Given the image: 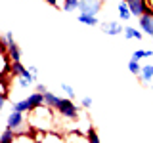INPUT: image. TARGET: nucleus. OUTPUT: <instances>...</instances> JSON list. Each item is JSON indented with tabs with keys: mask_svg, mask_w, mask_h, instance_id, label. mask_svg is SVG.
<instances>
[{
	"mask_svg": "<svg viewBox=\"0 0 153 143\" xmlns=\"http://www.w3.org/2000/svg\"><path fill=\"white\" fill-rule=\"evenodd\" d=\"M52 111L54 109L48 107V105L29 111V126L36 132H50L54 128V113Z\"/></svg>",
	"mask_w": 153,
	"mask_h": 143,
	"instance_id": "nucleus-1",
	"label": "nucleus"
},
{
	"mask_svg": "<svg viewBox=\"0 0 153 143\" xmlns=\"http://www.w3.org/2000/svg\"><path fill=\"white\" fill-rule=\"evenodd\" d=\"M56 111L63 118H67V120H79L80 118V111H79V107L71 101V97H61V101L56 107Z\"/></svg>",
	"mask_w": 153,
	"mask_h": 143,
	"instance_id": "nucleus-2",
	"label": "nucleus"
},
{
	"mask_svg": "<svg viewBox=\"0 0 153 143\" xmlns=\"http://www.w3.org/2000/svg\"><path fill=\"white\" fill-rule=\"evenodd\" d=\"M23 124H25V113H19V111H12V113H10L8 122H6L8 128L16 130L17 133H25L27 128L23 126Z\"/></svg>",
	"mask_w": 153,
	"mask_h": 143,
	"instance_id": "nucleus-3",
	"label": "nucleus"
},
{
	"mask_svg": "<svg viewBox=\"0 0 153 143\" xmlns=\"http://www.w3.org/2000/svg\"><path fill=\"white\" fill-rule=\"evenodd\" d=\"M102 4H103V0H80V13L96 15L102 10Z\"/></svg>",
	"mask_w": 153,
	"mask_h": 143,
	"instance_id": "nucleus-4",
	"label": "nucleus"
},
{
	"mask_svg": "<svg viewBox=\"0 0 153 143\" xmlns=\"http://www.w3.org/2000/svg\"><path fill=\"white\" fill-rule=\"evenodd\" d=\"M124 2L128 4V8H130L132 15H134V17H138V19H140L143 13L147 12V4H146V0H124Z\"/></svg>",
	"mask_w": 153,
	"mask_h": 143,
	"instance_id": "nucleus-5",
	"label": "nucleus"
},
{
	"mask_svg": "<svg viewBox=\"0 0 153 143\" xmlns=\"http://www.w3.org/2000/svg\"><path fill=\"white\" fill-rule=\"evenodd\" d=\"M102 31L109 36H117V35H121V32H124V29H123L121 23H117V21H105V23H102Z\"/></svg>",
	"mask_w": 153,
	"mask_h": 143,
	"instance_id": "nucleus-6",
	"label": "nucleus"
},
{
	"mask_svg": "<svg viewBox=\"0 0 153 143\" xmlns=\"http://www.w3.org/2000/svg\"><path fill=\"white\" fill-rule=\"evenodd\" d=\"M63 143H90V141H88V136H86V133L79 132V130H73L63 137Z\"/></svg>",
	"mask_w": 153,
	"mask_h": 143,
	"instance_id": "nucleus-7",
	"label": "nucleus"
},
{
	"mask_svg": "<svg viewBox=\"0 0 153 143\" xmlns=\"http://www.w3.org/2000/svg\"><path fill=\"white\" fill-rule=\"evenodd\" d=\"M140 27H142V31L146 32V35L153 36V13L151 12L143 13V15L140 17Z\"/></svg>",
	"mask_w": 153,
	"mask_h": 143,
	"instance_id": "nucleus-8",
	"label": "nucleus"
},
{
	"mask_svg": "<svg viewBox=\"0 0 153 143\" xmlns=\"http://www.w3.org/2000/svg\"><path fill=\"white\" fill-rule=\"evenodd\" d=\"M36 133H38L36 137L38 143H63V139L57 137L56 133H50V132H36Z\"/></svg>",
	"mask_w": 153,
	"mask_h": 143,
	"instance_id": "nucleus-9",
	"label": "nucleus"
},
{
	"mask_svg": "<svg viewBox=\"0 0 153 143\" xmlns=\"http://www.w3.org/2000/svg\"><path fill=\"white\" fill-rule=\"evenodd\" d=\"M27 101H29L31 111H33V109H36V107H42V105H44V94L35 92V94H31V95L27 97Z\"/></svg>",
	"mask_w": 153,
	"mask_h": 143,
	"instance_id": "nucleus-10",
	"label": "nucleus"
},
{
	"mask_svg": "<svg viewBox=\"0 0 153 143\" xmlns=\"http://www.w3.org/2000/svg\"><path fill=\"white\" fill-rule=\"evenodd\" d=\"M117 10H119V17H121L123 21H128L130 17H134V15H132V12H130V8H128V4L124 2V0L117 4Z\"/></svg>",
	"mask_w": 153,
	"mask_h": 143,
	"instance_id": "nucleus-11",
	"label": "nucleus"
},
{
	"mask_svg": "<svg viewBox=\"0 0 153 143\" xmlns=\"http://www.w3.org/2000/svg\"><path fill=\"white\" fill-rule=\"evenodd\" d=\"M8 54L12 57V61H21V48L17 46L16 40H13L12 44H8Z\"/></svg>",
	"mask_w": 153,
	"mask_h": 143,
	"instance_id": "nucleus-12",
	"label": "nucleus"
},
{
	"mask_svg": "<svg viewBox=\"0 0 153 143\" xmlns=\"http://www.w3.org/2000/svg\"><path fill=\"white\" fill-rule=\"evenodd\" d=\"M59 101H61V97H57L56 94H52V92H46V94H44V105L52 107L54 111H56L57 105H59Z\"/></svg>",
	"mask_w": 153,
	"mask_h": 143,
	"instance_id": "nucleus-13",
	"label": "nucleus"
},
{
	"mask_svg": "<svg viewBox=\"0 0 153 143\" xmlns=\"http://www.w3.org/2000/svg\"><path fill=\"white\" fill-rule=\"evenodd\" d=\"M140 80L142 82H151L153 80V65H143L142 67V73H140Z\"/></svg>",
	"mask_w": 153,
	"mask_h": 143,
	"instance_id": "nucleus-14",
	"label": "nucleus"
},
{
	"mask_svg": "<svg viewBox=\"0 0 153 143\" xmlns=\"http://www.w3.org/2000/svg\"><path fill=\"white\" fill-rule=\"evenodd\" d=\"M76 19H79L82 25H88V27L98 25V17H96V15H90V13H80V15H76Z\"/></svg>",
	"mask_w": 153,
	"mask_h": 143,
	"instance_id": "nucleus-15",
	"label": "nucleus"
},
{
	"mask_svg": "<svg viewBox=\"0 0 153 143\" xmlns=\"http://www.w3.org/2000/svg\"><path fill=\"white\" fill-rule=\"evenodd\" d=\"M16 136H17V132L6 126V130H4V133H2V139H0V143H12L13 139H16Z\"/></svg>",
	"mask_w": 153,
	"mask_h": 143,
	"instance_id": "nucleus-16",
	"label": "nucleus"
},
{
	"mask_svg": "<svg viewBox=\"0 0 153 143\" xmlns=\"http://www.w3.org/2000/svg\"><path fill=\"white\" fill-rule=\"evenodd\" d=\"M124 36H126L128 40H132V38L142 40V32L138 31V29H134V27H124Z\"/></svg>",
	"mask_w": 153,
	"mask_h": 143,
	"instance_id": "nucleus-17",
	"label": "nucleus"
},
{
	"mask_svg": "<svg viewBox=\"0 0 153 143\" xmlns=\"http://www.w3.org/2000/svg\"><path fill=\"white\" fill-rule=\"evenodd\" d=\"M63 10L65 12H76V10H80V0H63Z\"/></svg>",
	"mask_w": 153,
	"mask_h": 143,
	"instance_id": "nucleus-18",
	"label": "nucleus"
},
{
	"mask_svg": "<svg viewBox=\"0 0 153 143\" xmlns=\"http://www.w3.org/2000/svg\"><path fill=\"white\" fill-rule=\"evenodd\" d=\"M13 111H19V113H29V111H31V107H29V101H27V99L16 101V103H13Z\"/></svg>",
	"mask_w": 153,
	"mask_h": 143,
	"instance_id": "nucleus-19",
	"label": "nucleus"
},
{
	"mask_svg": "<svg viewBox=\"0 0 153 143\" xmlns=\"http://www.w3.org/2000/svg\"><path fill=\"white\" fill-rule=\"evenodd\" d=\"M12 143H38V141H35V139H33V137L25 132V133H17L16 139H13Z\"/></svg>",
	"mask_w": 153,
	"mask_h": 143,
	"instance_id": "nucleus-20",
	"label": "nucleus"
},
{
	"mask_svg": "<svg viewBox=\"0 0 153 143\" xmlns=\"http://www.w3.org/2000/svg\"><path fill=\"white\" fill-rule=\"evenodd\" d=\"M143 57H153V52L151 50H136L132 54V59H136V61L143 59Z\"/></svg>",
	"mask_w": 153,
	"mask_h": 143,
	"instance_id": "nucleus-21",
	"label": "nucleus"
},
{
	"mask_svg": "<svg viewBox=\"0 0 153 143\" xmlns=\"http://www.w3.org/2000/svg\"><path fill=\"white\" fill-rule=\"evenodd\" d=\"M128 71H130L132 74H136V76H140V73H142V65L138 63L136 59H130L128 61Z\"/></svg>",
	"mask_w": 153,
	"mask_h": 143,
	"instance_id": "nucleus-22",
	"label": "nucleus"
},
{
	"mask_svg": "<svg viewBox=\"0 0 153 143\" xmlns=\"http://www.w3.org/2000/svg\"><path fill=\"white\" fill-rule=\"evenodd\" d=\"M86 136H88V141H90V143H102V141H100V136H98V132H96L94 128H90V130L86 132Z\"/></svg>",
	"mask_w": 153,
	"mask_h": 143,
	"instance_id": "nucleus-23",
	"label": "nucleus"
},
{
	"mask_svg": "<svg viewBox=\"0 0 153 143\" xmlns=\"http://www.w3.org/2000/svg\"><path fill=\"white\" fill-rule=\"evenodd\" d=\"M61 90H63V92L67 94V97H71V99H73L75 97V90H73V86H69V84H61Z\"/></svg>",
	"mask_w": 153,
	"mask_h": 143,
	"instance_id": "nucleus-24",
	"label": "nucleus"
},
{
	"mask_svg": "<svg viewBox=\"0 0 153 143\" xmlns=\"http://www.w3.org/2000/svg\"><path fill=\"white\" fill-rule=\"evenodd\" d=\"M17 84L21 86V88H29V86H31V82H29V80H25V78H17Z\"/></svg>",
	"mask_w": 153,
	"mask_h": 143,
	"instance_id": "nucleus-25",
	"label": "nucleus"
},
{
	"mask_svg": "<svg viewBox=\"0 0 153 143\" xmlns=\"http://www.w3.org/2000/svg\"><path fill=\"white\" fill-rule=\"evenodd\" d=\"M44 2H48L50 6H54V8H63V4H59V0H44Z\"/></svg>",
	"mask_w": 153,
	"mask_h": 143,
	"instance_id": "nucleus-26",
	"label": "nucleus"
},
{
	"mask_svg": "<svg viewBox=\"0 0 153 143\" xmlns=\"http://www.w3.org/2000/svg\"><path fill=\"white\" fill-rule=\"evenodd\" d=\"M82 107H86V109L92 107V99H90V97H82Z\"/></svg>",
	"mask_w": 153,
	"mask_h": 143,
	"instance_id": "nucleus-27",
	"label": "nucleus"
},
{
	"mask_svg": "<svg viewBox=\"0 0 153 143\" xmlns=\"http://www.w3.org/2000/svg\"><path fill=\"white\" fill-rule=\"evenodd\" d=\"M36 92H40V94H46L48 92V88L44 84H36Z\"/></svg>",
	"mask_w": 153,
	"mask_h": 143,
	"instance_id": "nucleus-28",
	"label": "nucleus"
},
{
	"mask_svg": "<svg viewBox=\"0 0 153 143\" xmlns=\"http://www.w3.org/2000/svg\"><path fill=\"white\" fill-rule=\"evenodd\" d=\"M146 4H147V12L153 13V0H146ZM147 12H146V13H147Z\"/></svg>",
	"mask_w": 153,
	"mask_h": 143,
	"instance_id": "nucleus-29",
	"label": "nucleus"
}]
</instances>
